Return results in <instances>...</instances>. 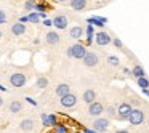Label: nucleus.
I'll list each match as a JSON object with an SVG mask.
<instances>
[{
  "mask_svg": "<svg viewBox=\"0 0 149 133\" xmlns=\"http://www.w3.org/2000/svg\"><path fill=\"white\" fill-rule=\"evenodd\" d=\"M98 63H100V56L96 55V53L93 52H87L84 56V64L87 66V68H95V66H98Z\"/></svg>",
  "mask_w": 149,
  "mask_h": 133,
  "instance_id": "1a4fd4ad",
  "label": "nucleus"
},
{
  "mask_svg": "<svg viewBox=\"0 0 149 133\" xmlns=\"http://www.w3.org/2000/svg\"><path fill=\"white\" fill-rule=\"evenodd\" d=\"M68 23H69V19H68V16H64V15H58V16L53 18V26H55L56 29H59V31L66 29V27H68Z\"/></svg>",
  "mask_w": 149,
  "mask_h": 133,
  "instance_id": "9d476101",
  "label": "nucleus"
},
{
  "mask_svg": "<svg viewBox=\"0 0 149 133\" xmlns=\"http://www.w3.org/2000/svg\"><path fill=\"white\" fill-rule=\"evenodd\" d=\"M40 119H42V125H43V127H50V123H48V116H47V114H40Z\"/></svg>",
  "mask_w": 149,
  "mask_h": 133,
  "instance_id": "7c9ffc66",
  "label": "nucleus"
},
{
  "mask_svg": "<svg viewBox=\"0 0 149 133\" xmlns=\"http://www.w3.org/2000/svg\"><path fill=\"white\" fill-rule=\"evenodd\" d=\"M42 24H43V26H47V27H50V26H53V19H50V18H45Z\"/></svg>",
  "mask_w": 149,
  "mask_h": 133,
  "instance_id": "473e14b6",
  "label": "nucleus"
},
{
  "mask_svg": "<svg viewBox=\"0 0 149 133\" xmlns=\"http://www.w3.org/2000/svg\"><path fill=\"white\" fill-rule=\"evenodd\" d=\"M116 133H130V132H128V130H117Z\"/></svg>",
  "mask_w": 149,
  "mask_h": 133,
  "instance_id": "a19ab883",
  "label": "nucleus"
},
{
  "mask_svg": "<svg viewBox=\"0 0 149 133\" xmlns=\"http://www.w3.org/2000/svg\"><path fill=\"white\" fill-rule=\"evenodd\" d=\"M24 10L26 11L36 10V0H26V2H24Z\"/></svg>",
  "mask_w": 149,
  "mask_h": 133,
  "instance_id": "a878e982",
  "label": "nucleus"
},
{
  "mask_svg": "<svg viewBox=\"0 0 149 133\" xmlns=\"http://www.w3.org/2000/svg\"><path fill=\"white\" fill-rule=\"evenodd\" d=\"M26 80L27 79L23 72H15V74L10 75V84H11V87H15V88L24 87V85H26Z\"/></svg>",
  "mask_w": 149,
  "mask_h": 133,
  "instance_id": "39448f33",
  "label": "nucleus"
},
{
  "mask_svg": "<svg viewBox=\"0 0 149 133\" xmlns=\"http://www.w3.org/2000/svg\"><path fill=\"white\" fill-rule=\"evenodd\" d=\"M82 100H84L87 104L93 103V101L96 100V93H95V90H91V88L85 90V91H84V95H82Z\"/></svg>",
  "mask_w": 149,
  "mask_h": 133,
  "instance_id": "dca6fc26",
  "label": "nucleus"
},
{
  "mask_svg": "<svg viewBox=\"0 0 149 133\" xmlns=\"http://www.w3.org/2000/svg\"><path fill=\"white\" fill-rule=\"evenodd\" d=\"M29 21L31 23H34V24H37V23H40V16H39V13L37 11H34V13H29Z\"/></svg>",
  "mask_w": 149,
  "mask_h": 133,
  "instance_id": "cd10ccee",
  "label": "nucleus"
},
{
  "mask_svg": "<svg viewBox=\"0 0 149 133\" xmlns=\"http://www.w3.org/2000/svg\"><path fill=\"white\" fill-rule=\"evenodd\" d=\"M2 106H3V98L0 96V107H2Z\"/></svg>",
  "mask_w": 149,
  "mask_h": 133,
  "instance_id": "79ce46f5",
  "label": "nucleus"
},
{
  "mask_svg": "<svg viewBox=\"0 0 149 133\" xmlns=\"http://www.w3.org/2000/svg\"><path fill=\"white\" fill-rule=\"evenodd\" d=\"M55 133H68V127L64 123H58L55 127Z\"/></svg>",
  "mask_w": 149,
  "mask_h": 133,
  "instance_id": "c85d7f7f",
  "label": "nucleus"
},
{
  "mask_svg": "<svg viewBox=\"0 0 149 133\" xmlns=\"http://www.w3.org/2000/svg\"><path fill=\"white\" fill-rule=\"evenodd\" d=\"M84 133H98V132H96V130H88V128H87Z\"/></svg>",
  "mask_w": 149,
  "mask_h": 133,
  "instance_id": "ea45409f",
  "label": "nucleus"
},
{
  "mask_svg": "<svg viewBox=\"0 0 149 133\" xmlns=\"http://www.w3.org/2000/svg\"><path fill=\"white\" fill-rule=\"evenodd\" d=\"M58 2H61V3H66V2H68V0H58Z\"/></svg>",
  "mask_w": 149,
  "mask_h": 133,
  "instance_id": "c03bdc74",
  "label": "nucleus"
},
{
  "mask_svg": "<svg viewBox=\"0 0 149 133\" xmlns=\"http://www.w3.org/2000/svg\"><path fill=\"white\" fill-rule=\"evenodd\" d=\"M8 109H10L11 114H18V112H21V109H23V104H21L19 101H11Z\"/></svg>",
  "mask_w": 149,
  "mask_h": 133,
  "instance_id": "6ab92c4d",
  "label": "nucleus"
},
{
  "mask_svg": "<svg viewBox=\"0 0 149 133\" xmlns=\"http://www.w3.org/2000/svg\"><path fill=\"white\" fill-rule=\"evenodd\" d=\"M72 133H84V132H72Z\"/></svg>",
  "mask_w": 149,
  "mask_h": 133,
  "instance_id": "49530a36",
  "label": "nucleus"
},
{
  "mask_svg": "<svg viewBox=\"0 0 149 133\" xmlns=\"http://www.w3.org/2000/svg\"><path fill=\"white\" fill-rule=\"evenodd\" d=\"M107 64H109V66H114V68H119V66H120V59H119V56L109 55V56H107Z\"/></svg>",
  "mask_w": 149,
  "mask_h": 133,
  "instance_id": "5701e85b",
  "label": "nucleus"
},
{
  "mask_svg": "<svg viewBox=\"0 0 149 133\" xmlns=\"http://www.w3.org/2000/svg\"><path fill=\"white\" fill-rule=\"evenodd\" d=\"M50 133H55V132H50Z\"/></svg>",
  "mask_w": 149,
  "mask_h": 133,
  "instance_id": "09e8293b",
  "label": "nucleus"
},
{
  "mask_svg": "<svg viewBox=\"0 0 149 133\" xmlns=\"http://www.w3.org/2000/svg\"><path fill=\"white\" fill-rule=\"evenodd\" d=\"M132 104H133V106H138V104H139V101L136 100V98H133V100H132Z\"/></svg>",
  "mask_w": 149,
  "mask_h": 133,
  "instance_id": "4c0bfd02",
  "label": "nucleus"
},
{
  "mask_svg": "<svg viewBox=\"0 0 149 133\" xmlns=\"http://www.w3.org/2000/svg\"><path fill=\"white\" fill-rule=\"evenodd\" d=\"M55 93L61 98V96H64V95L71 93V87H69L68 84H58V85H56V88H55Z\"/></svg>",
  "mask_w": 149,
  "mask_h": 133,
  "instance_id": "4468645a",
  "label": "nucleus"
},
{
  "mask_svg": "<svg viewBox=\"0 0 149 133\" xmlns=\"http://www.w3.org/2000/svg\"><path fill=\"white\" fill-rule=\"evenodd\" d=\"M19 128H21V132H24V133L32 132L34 130V120L32 119H23L19 122Z\"/></svg>",
  "mask_w": 149,
  "mask_h": 133,
  "instance_id": "f8f14e48",
  "label": "nucleus"
},
{
  "mask_svg": "<svg viewBox=\"0 0 149 133\" xmlns=\"http://www.w3.org/2000/svg\"><path fill=\"white\" fill-rule=\"evenodd\" d=\"M36 87H37V88H40V90L47 88V87H48V79H47V77H43V75L37 77V80H36Z\"/></svg>",
  "mask_w": 149,
  "mask_h": 133,
  "instance_id": "aec40b11",
  "label": "nucleus"
},
{
  "mask_svg": "<svg viewBox=\"0 0 149 133\" xmlns=\"http://www.w3.org/2000/svg\"><path fill=\"white\" fill-rule=\"evenodd\" d=\"M87 23H88V24H93V26H100V27H103L104 24L107 23V19H106V18H103V16H93V18H88Z\"/></svg>",
  "mask_w": 149,
  "mask_h": 133,
  "instance_id": "f3484780",
  "label": "nucleus"
},
{
  "mask_svg": "<svg viewBox=\"0 0 149 133\" xmlns=\"http://www.w3.org/2000/svg\"><path fill=\"white\" fill-rule=\"evenodd\" d=\"M103 112H104L103 103H100V101H93V103L88 104V114H90L91 117H100Z\"/></svg>",
  "mask_w": 149,
  "mask_h": 133,
  "instance_id": "423d86ee",
  "label": "nucleus"
},
{
  "mask_svg": "<svg viewBox=\"0 0 149 133\" xmlns=\"http://www.w3.org/2000/svg\"><path fill=\"white\" fill-rule=\"evenodd\" d=\"M0 90H2V91H5V90H7V88H5L3 85H0Z\"/></svg>",
  "mask_w": 149,
  "mask_h": 133,
  "instance_id": "37998d69",
  "label": "nucleus"
},
{
  "mask_svg": "<svg viewBox=\"0 0 149 133\" xmlns=\"http://www.w3.org/2000/svg\"><path fill=\"white\" fill-rule=\"evenodd\" d=\"M77 96H75L74 93H68V95H64V96H61V100H59V104H61L63 107H74L75 104H77Z\"/></svg>",
  "mask_w": 149,
  "mask_h": 133,
  "instance_id": "0eeeda50",
  "label": "nucleus"
},
{
  "mask_svg": "<svg viewBox=\"0 0 149 133\" xmlns=\"http://www.w3.org/2000/svg\"><path fill=\"white\" fill-rule=\"evenodd\" d=\"M128 122L132 127H138L144 122V111L139 109V107H133L132 112H130V117H128Z\"/></svg>",
  "mask_w": 149,
  "mask_h": 133,
  "instance_id": "f03ea898",
  "label": "nucleus"
},
{
  "mask_svg": "<svg viewBox=\"0 0 149 133\" xmlns=\"http://www.w3.org/2000/svg\"><path fill=\"white\" fill-rule=\"evenodd\" d=\"M132 109H133V106H132L130 103H122V104H119V107H117V114H116L117 120H120V122H123V120H128Z\"/></svg>",
  "mask_w": 149,
  "mask_h": 133,
  "instance_id": "7ed1b4c3",
  "label": "nucleus"
},
{
  "mask_svg": "<svg viewBox=\"0 0 149 133\" xmlns=\"http://www.w3.org/2000/svg\"><path fill=\"white\" fill-rule=\"evenodd\" d=\"M82 36H84V29H82L80 26H74L71 31H69V37L74 39V40H79Z\"/></svg>",
  "mask_w": 149,
  "mask_h": 133,
  "instance_id": "a211bd4d",
  "label": "nucleus"
},
{
  "mask_svg": "<svg viewBox=\"0 0 149 133\" xmlns=\"http://www.w3.org/2000/svg\"><path fill=\"white\" fill-rule=\"evenodd\" d=\"M3 23H7V16H5L3 10H0V24H3Z\"/></svg>",
  "mask_w": 149,
  "mask_h": 133,
  "instance_id": "72a5a7b5",
  "label": "nucleus"
},
{
  "mask_svg": "<svg viewBox=\"0 0 149 133\" xmlns=\"http://www.w3.org/2000/svg\"><path fill=\"white\" fill-rule=\"evenodd\" d=\"M95 42H96V45H100V47H106V45H109V43L112 42V39H111V36L107 32L100 31L98 34H95Z\"/></svg>",
  "mask_w": 149,
  "mask_h": 133,
  "instance_id": "6e6552de",
  "label": "nucleus"
},
{
  "mask_svg": "<svg viewBox=\"0 0 149 133\" xmlns=\"http://www.w3.org/2000/svg\"><path fill=\"white\" fill-rule=\"evenodd\" d=\"M48 123H50V127H56L58 125V117H56L55 114H50L48 116Z\"/></svg>",
  "mask_w": 149,
  "mask_h": 133,
  "instance_id": "c756f323",
  "label": "nucleus"
},
{
  "mask_svg": "<svg viewBox=\"0 0 149 133\" xmlns=\"http://www.w3.org/2000/svg\"><path fill=\"white\" fill-rule=\"evenodd\" d=\"M136 84H138V87H141V88H149V80L146 79V75L136 79Z\"/></svg>",
  "mask_w": 149,
  "mask_h": 133,
  "instance_id": "b1692460",
  "label": "nucleus"
},
{
  "mask_svg": "<svg viewBox=\"0 0 149 133\" xmlns=\"http://www.w3.org/2000/svg\"><path fill=\"white\" fill-rule=\"evenodd\" d=\"M109 125H111V120L100 116V117H96L95 122H93V130H96L98 133H104L107 128H109Z\"/></svg>",
  "mask_w": 149,
  "mask_h": 133,
  "instance_id": "20e7f679",
  "label": "nucleus"
},
{
  "mask_svg": "<svg viewBox=\"0 0 149 133\" xmlns=\"http://www.w3.org/2000/svg\"><path fill=\"white\" fill-rule=\"evenodd\" d=\"M123 74H127V75H132V71H130L128 68H123Z\"/></svg>",
  "mask_w": 149,
  "mask_h": 133,
  "instance_id": "e433bc0d",
  "label": "nucleus"
},
{
  "mask_svg": "<svg viewBox=\"0 0 149 133\" xmlns=\"http://www.w3.org/2000/svg\"><path fill=\"white\" fill-rule=\"evenodd\" d=\"M68 56L69 58H75V59H84L85 53H87V47L84 43H74L68 48Z\"/></svg>",
  "mask_w": 149,
  "mask_h": 133,
  "instance_id": "f257e3e1",
  "label": "nucleus"
},
{
  "mask_svg": "<svg viewBox=\"0 0 149 133\" xmlns=\"http://www.w3.org/2000/svg\"><path fill=\"white\" fill-rule=\"evenodd\" d=\"M2 36H3V32H2V31H0V39H2Z\"/></svg>",
  "mask_w": 149,
  "mask_h": 133,
  "instance_id": "a18cd8bd",
  "label": "nucleus"
},
{
  "mask_svg": "<svg viewBox=\"0 0 149 133\" xmlns=\"http://www.w3.org/2000/svg\"><path fill=\"white\" fill-rule=\"evenodd\" d=\"M148 127H149V119H148Z\"/></svg>",
  "mask_w": 149,
  "mask_h": 133,
  "instance_id": "de8ad7c7",
  "label": "nucleus"
},
{
  "mask_svg": "<svg viewBox=\"0 0 149 133\" xmlns=\"http://www.w3.org/2000/svg\"><path fill=\"white\" fill-rule=\"evenodd\" d=\"M141 90H143V93H144V95H146V96H148V98H149V88H141Z\"/></svg>",
  "mask_w": 149,
  "mask_h": 133,
  "instance_id": "58836bf2",
  "label": "nucleus"
},
{
  "mask_svg": "<svg viewBox=\"0 0 149 133\" xmlns=\"http://www.w3.org/2000/svg\"><path fill=\"white\" fill-rule=\"evenodd\" d=\"M85 34H87V43H88V45H90V43L93 42V37H95L93 24H88V26H87V31H85Z\"/></svg>",
  "mask_w": 149,
  "mask_h": 133,
  "instance_id": "4be33fe9",
  "label": "nucleus"
},
{
  "mask_svg": "<svg viewBox=\"0 0 149 133\" xmlns=\"http://www.w3.org/2000/svg\"><path fill=\"white\" fill-rule=\"evenodd\" d=\"M11 34H13V36H18V37L24 36V34H26V26L18 21V23H15L13 26H11Z\"/></svg>",
  "mask_w": 149,
  "mask_h": 133,
  "instance_id": "ddd939ff",
  "label": "nucleus"
},
{
  "mask_svg": "<svg viewBox=\"0 0 149 133\" xmlns=\"http://www.w3.org/2000/svg\"><path fill=\"white\" fill-rule=\"evenodd\" d=\"M36 10L37 11H47V10H50V7L45 2H39V3H36Z\"/></svg>",
  "mask_w": 149,
  "mask_h": 133,
  "instance_id": "bb28decb",
  "label": "nucleus"
},
{
  "mask_svg": "<svg viewBox=\"0 0 149 133\" xmlns=\"http://www.w3.org/2000/svg\"><path fill=\"white\" fill-rule=\"evenodd\" d=\"M104 112L107 114V117H116V114H117V107L116 106H107V107H104Z\"/></svg>",
  "mask_w": 149,
  "mask_h": 133,
  "instance_id": "393cba45",
  "label": "nucleus"
},
{
  "mask_svg": "<svg viewBox=\"0 0 149 133\" xmlns=\"http://www.w3.org/2000/svg\"><path fill=\"white\" fill-rule=\"evenodd\" d=\"M27 21H29V18H27V16H21V18H19V23H23V24L27 23Z\"/></svg>",
  "mask_w": 149,
  "mask_h": 133,
  "instance_id": "c9c22d12",
  "label": "nucleus"
},
{
  "mask_svg": "<svg viewBox=\"0 0 149 133\" xmlns=\"http://www.w3.org/2000/svg\"><path fill=\"white\" fill-rule=\"evenodd\" d=\"M26 101H27V103H29V104H32V106H37V103H36V101L32 100V98H26Z\"/></svg>",
  "mask_w": 149,
  "mask_h": 133,
  "instance_id": "f704fd0d",
  "label": "nucleus"
},
{
  "mask_svg": "<svg viewBox=\"0 0 149 133\" xmlns=\"http://www.w3.org/2000/svg\"><path fill=\"white\" fill-rule=\"evenodd\" d=\"M132 75L138 79V77H143V75H146V74H144V69L139 64H136V66H133V69H132Z\"/></svg>",
  "mask_w": 149,
  "mask_h": 133,
  "instance_id": "412c9836",
  "label": "nucleus"
},
{
  "mask_svg": "<svg viewBox=\"0 0 149 133\" xmlns=\"http://www.w3.org/2000/svg\"><path fill=\"white\" fill-rule=\"evenodd\" d=\"M71 8L75 11H84L87 8V0H71Z\"/></svg>",
  "mask_w": 149,
  "mask_h": 133,
  "instance_id": "2eb2a0df",
  "label": "nucleus"
},
{
  "mask_svg": "<svg viewBox=\"0 0 149 133\" xmlns=\"http://www.w3.org/2000/svg\"><path fill=\"white\" fill-rule=\"evenodd\" d=\"M45 42L48 45H58L59 43V34L56 31H48L45 34Z\"/></svg>",
  "mask_w": 149,
  "mask_h": 133,
  "instance_id": "9b49d317",
  "label": "nucleus"
},
{
  "mask_svg": "<svg viewBox=\"0 0 149 133\" xmlns=\"http://www.w3.org/2000/svg\"><path fill=\"white\" fill-rule=\"evenodd\" d=\"M112 43L117 47V48H123V43H122V40H120V39H114Z\"/></svg>",
  "mask_w": 149,
  "mask_h": 133,
  "instance_id": "2f4dec72",
  "label": "nucleus"
}]
</instances>
